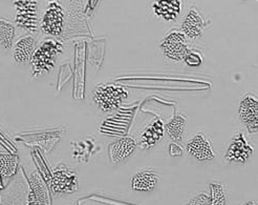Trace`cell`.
Segmentation results:
<instances>
[{
  "label": "cell",
  "mask_w": 258,
  "mask_h": 205,
  "mask_svg": "<svg viewBox=\"0 0 258 205\" xmlns=\"http://www.w3.org/2000/svg\"><path fill=\"white\" fill-rule=\"evenodd\" d=\"M63 52L61 42L47 38L43 40L39 46L36 47L31 60L33 77H38L44 73H48L54 69L59 55Z\"/></svg>",
  "instance_id": "1"
},
{
  "label": "cell",
  "mask_w": 258,
  "mask_h": 205,
  "mask_svg": "<svg viewBox=\"0 0 258 205\" xmlns=\"http://www.w3.org/2000/svg\"><path fill=\"white\" fill-rule=\"evenodd\" d=\"M31 184L22 173L0 189V205H29Z\"/></svg>",
  "instance_id": "2"
},
{
  "label": "cell",
  "mask_w": 258,
  "mask_h": 205,
  "mask_svg": "<svg viewBox=\"0 0 258 205\" xmlns=\"http://www.w3.org/2000/svg\"><path fill=\"white\" fill-rule=\"evenodd\" d=\"M127 96L126 89L115 84H99L94 91V101L103 112L117 110Z\"/></svg>",
  "instance_id": "3"
},
{
  "label": "cell",
  "mask_w": 258,
  "mask_h": 205,
  "mask_svg": "<svg viewBox=\"0 0 258 205\" xmlns=\"http://www.w3.org/2000/svg\"><path fill=\"white\" fill-rule=\"evenodd\" d=\"M163 54L174 62L184 61L188 50V38L180 30H172L165 36L160 43Z\"/></svg>",
  "instance_id": "4"
},
{
  "label": "cell",
  "mask_w": 258,
  "mask_h": 205,
  "mask_svg": "<svg viewBox=\"0 0 258 205\" xmlns=\"http://www.w3.org/2000/svg\"><path fill=\"white\" fill-rule=\"evenodd\" d=\"M238 115L249 134H258V97L252 94L244 95L239 102Z\"/></svg>",
  "instance_id": "5"
},
{
  "label": "cell",
  "mask_w": 258,
  "mask_h": 205,
  "mask_svg": "<svg viewBox=\"0 0 258 205\" xmlns=\"http://www.w3.org/2000/svg\"><path fill=\"white\" fill-rule=\"evenodd\" d=\"M40 28L43 33L50 36H59L64 28V11L58 2L49 3L41 19Z\"/></svg>",
  "instance_id": "6"
},
{
  "label": "cell",
  "mask_w": 258,
  "mask_h": 205,
  "mask_svg": "<svg viewBox=\"0 0 258 205\" xmlns=\"http://www.w3.org/2000/svg\"><path fill=\"white\" fill-rule=\"evenodd\" d=\"M254 153L253 146L248 142L243 133L236 134L227 148L225 159L230 163L244 164Z\"/></svg>",
  "instance_id": "7"
},
{
  "label": "cell",
  "mask_w": 258,
  "mask_h": 205,
  "mask_svg": "<svg viewBox=\"0 0 258 205\" xmlns=\"http://www.w3.org/2000/svg\"><path fill=\"white\" fill-rule=\"evenodd\" d=\"M50 187L55 194H73L78 190V175L72 170L58 168L51 174Z\"/></svg>",
  "instance_id": "8"
},
{
  "label": "cell",
  "mask_w": 258,
  "mask_h": 205,
  "mask_svg": "<svg viewBox=\"0 0 258 205\" xmlns=\"http://www.w3.org/2000/svg\"><path fill=\"white\" fill-rule=\"evenodd\" d=\"M16 23L18 27L36 32L37 27V0H16Z\"/></svg>",
  "instance_id": "9"
},
{
  "label": "cell",
  "mask_w": 258,
  "mask_h": 205,
  "mask_svg": "<svg viewBox=\"0 0 258 205\" xmlns=\"http://www.w3.org/2000/svg\"><path fill=\"white\" fill-rule=\"evenodd\" d=\"M186 148L189 155L199 162H209L215 158L209 139L202 133L193 136L187 142Z\"/></svg>",
  "instance_id": "10"
},
{
  "label": "cell",
  "mask_w": 258,
  "mask_h": 205,
  "mask_svg": "<svg viewBox=\"0 0 258 205\" xmlns=\"http://www.w3.org/2000/svg\"><path fill=\"white\" fill-rule=\"evenodd\" d=\"M183 0H153L151 10L153 14L165 22H173L183 10Z\"/></svg>",
  "instance_id": "11"
},
{
  "label": "cell",
  "mask_w": 258,
  "mask_h": 205,
  "mask_svg": "<svg viewBox=\"0 0 258 205\" xmlns=\"http://www.w3.org/2000/svg\"><path fill=\"white\" fill-rule=\"evenodd\" d=\"M205 27L206 23L201 12L196 7H193L184 17L180 24V31L187 36L188 39H197L202 37Z\"/></svg>",
  "instance_id": "12"
},
{
  "label": "cell",
  "mask_w": 258,
  "mask_h": 205,
  "mask_svg": "<svg viewBox=\"0 0 258 205\" xmlns=\"http://www.w3.org/2000/svg\"><path fill=\"white\" fill-rule=\"evenodd\" d=\"M31 194L29 199V205H51L50 194L47 184L43 178L38 174L33 173L30 178Z\"/></svg>",
  "instance_id": "13"
},
{
  "label": "cell",
  "mask_w": 258,
  "mask_h": 205,
  "mask_svg": "<svg viewBox=\"0 0 258 205\" xmlns=\"http://www.w3.org/2000/svg\"><path fill=\"white\" fill-rule=\"evenodd\" d=\"M137 142L133 137H124L112 142L108 147V156L112 164H119L135 151Z\"/></svg>",
  "instance_id": "14"
},
{
  "label": "cell",
  "mask_w": 258,
  "mask_h": 205,
  "mask_svg": "<svg viewBox=\"0 0 258 205\" xmlns=\"http://www.w3.org/2000/svg\"><path fill=\"white\" fill-rule=\"evenodd\" d=\"M165 133V125L161 119H154V121L147 126L141 135L140 146L143 149H149L156 146L162 140Z\"/></svg>",
  "instance_id": "15"
},
{
  "label": "cell",
  "mask_w": 258,
  "mask_h": 205,
  "mask_svg": "<svg viewBox=\"0 0 258 205\" xmlns=\"http://www.w3.org/2000/svg\"><path fill=\"white\" fill-rule=\"evenodd\" d=\"M159 182V176L156 172L144 170L137 173L132 179V188L142 193H147L156 188Z\"/></svg>",
  "instance_id": "16"
},
{
  "label": "cell",
  "mask_w": 258,
  "mask_h": 205,
  "mask_svg": "<svg viewBox=\"0 0 258 205\" xmlns=\"http://www.w3.org/2000/svg\"><path fill=\"white\" fill-rule=\"evenodd\" d=\"M36 49V40L32 36H25L15 43L14 46V60L17 63L31 62L34 52Z\"/></svg>",
  "instance_id": "17"
},
{
  "label": "cell",
  "mask_w": 258,
  "mask_h": 205,
  "mask_svg": "<svg viewBox=\"0 0 258 205\" xmlns=\"http://www.w3.org/2000/svg\"><path fill=\"white\" fill-rule=\"evenodd\" d=\"M165 132L173 142L182 141L186 132V118L182 115H175V116L165 124Z\"/></svg>",
  "instance_id": "18"
},
{
  "label": "cell",
  "mask_w": 258,
  "mask_h": 205,
  "mask_svg": "<svg viewBox=\"0 0 258 205\" xmlns=\"http://www.w3.org/2000/svg\"><path fill=\"white\" fill-rule=\"evenodd\" d=\"M19 158L12 153L0 152V177L9 178L17 174Z\"/></svg>",
  "instance_id": "19"
},
{
  "label": "cell",
  "mask_w": 258,
  "mask_h": 205,
  "mask_svg": "<svg viewBox=\"0 0 258 205\" xmlns=\"http://www.w3.org/2000/svg\"><path fill=\"white\" fill-rule=\"evenodd\" d=\"M15 35L14 24L5 19H0V47L9 49L13 45Z\"/></svg>",
  "instance_id": "20"
},
{
  "label": "cell",
  "mask_w": 258,
  "mask_h": 205,
  "mask_svg": "<svg viewBox=\"0 0 258 205\" xmlns=\"http://www.w3.org/2000/svg\"><path fill=\"white\" fill-rule=\"evenodd\" d=\"M210 187V204L211 205H227L226 185L222 182L213 181Z\"/></svg>",
  "instance_id": "21"
},
{
  "label": "cell",
  "mask_w": 258,
  "mask_h": 205,
  "mask_svg": "<svg viewBox=\"0 0 258 205\" xmlns=\"http://www.w3.org/2000/svg\"><path fill=\"white\" fill-rule=\"evenodd\" d=\"M203 61H204V59H203L202 54L199 52V50L192 49V48H190L188 50V53L186 54V56L184 58V62L188 67H191V68L200 67L203 63Z\"/></svg>",
  "instance_id": "22"
},
{
  "label": "cell",
  "mask_w": 258,
  "mask_h": 205,
  "mask_svg": "<svg viewBox=\"0 0 258 205\" xmlns=\"http://www.w3.org/2000/svg\"><path fill=\"white\" fill-rule=\"evenodd\" d=\"M186 205H211L210 197L205 193H200L190 199Z\"/></svg>",
  "instance_id": "23"
},
{
  "label": "cell",
  "mask_w": 258,
  "mask_h": 205,
  "mask_svg": "<svg viewBox=\"0 0 258 205\" xmlns=\"http://www.w3.org/2000/svg\"><path fill=\"white\" fill-rule=\"evenodd\" d=\"M169 153L171 157H179L183 156V148L180 147V145H178L176 142H172L169 144Z\"/></svg>",
  "instance_id": "24"
},
{
  "label": "cell",
  "mask_w": 258,
  "mask_h": 205,
  "mask_svg": "<svg viewBox=\"0 0 258 205\" xmlns=\"http://www.w3.org/2000/svg\"><path fill=\"white\" fill-rule=\"evenodd\" d=\"M243 205H257L254 201H250V202H247V203H244Z\"/></svg>",
  "instance_id": "25"
},
{
  "label": "cell",
  "mask_w": 258,
  "mask_h": 205,
  "mask_svg": "<svg viewBox=\"0 0 258 205\" xmlns=\"http://www.w3.org/2000/svg\"><path fill=\"white\" fill-rule=\"evenodd\" d=\"M0 179H2V177H0ZM4 186H3V183H2V180H0V189H3Z\"/></svg>",
  "instance_id": "26"
},
{
  "label": "cell",
  "mask_w": 258,
  "mask_h": 205,
  "mask_svg": "<svg viewBox=\"0 0 258 205\" xmlns=\"http://www.w3.org/2000/svg\"><path fill=\"white\" fill-rule=\"evenodd\" d=\"M47 2H49V3H53V2H58V0H47Z\"/></svg>",
  "instance_id": "27"
}]
</instances>
